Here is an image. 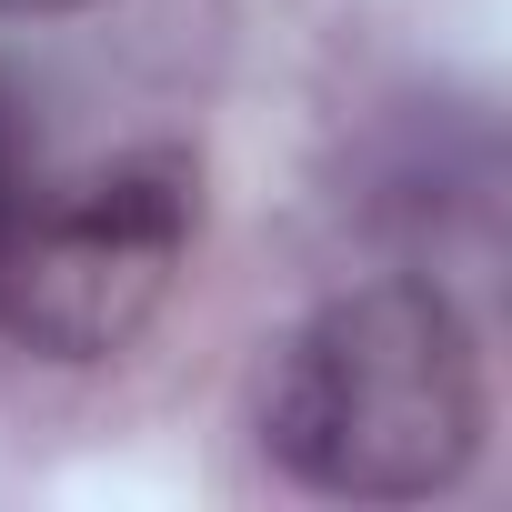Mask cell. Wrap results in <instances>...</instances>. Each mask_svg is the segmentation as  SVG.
I'll return each mask as SVG.
<instances>
[{
	"label": "cell",
	"instance_id": "obj_1",
	"mask_svg": "<svg viewBox=\"0 0 512 512\" xmlns=\"http://www.w3.org/2000/svg\"><path fill=\"white\" fill-rule=\"evenodd\" d=\"M492 382L462 302L422 272L332 292L272 362L262 442L302 492L432 502L482 462Z\"/></svg>",
	"mask_w": 512,
	"mask_h": 512
},
{
	"label": "cell",
	"instance_id": "obj_3",
	"mask_svg": "<svg viewBox=\"0 0 512 512\" xmlns=\"http://www.w3.org/2000/svg\"><path fill=\"white\" fill-rule=\"evenodd\" d=\"M21 191H31V171H21V131H11V101H0V231H11Z\"/></svg>",
	"mask_w": 512,
	"mask_h": 512
},
{
	"label": "cell",
	"instance_id": "obj_2",
	"mask_svg": "<svg viewBox=\"0 0 512 512\" xmlns=\"http://www.w3.org/2000/svg\"><path fill=\"white\" fill-rule=\"evenodd\" d=\"M191 241H201L191 151H121L51 191H21L0 231V332L51 362H111L181 292Z\"/></svg>",
	"mask_w": 512,
	"mask_h": 512
},
{
	"label": "cell",
	"instance_id": "obj_4",
	"mask_svg": "<svg viewBox=\"0 0 512 512\" xmlns=\"http://www.w3.org/2000/svg\"><path fill=\"white\" fill-rule=\"evenodd\" d=\"M61 11H91V0H0V21H61Z\"/></svg>",
	"mask_w": 512,
	"mask_h": 512
}]
</instances>
